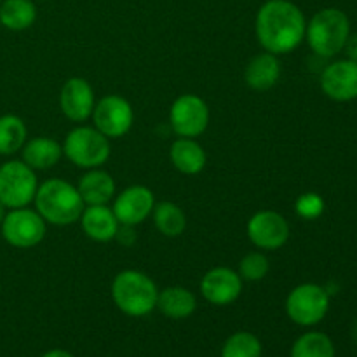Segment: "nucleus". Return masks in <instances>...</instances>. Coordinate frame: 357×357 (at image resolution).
Returning <instances> with one entry per match:
<instances>
[{
    "instance_id": "1",
    "label": "nucleus",
    "mask_w": 357,
    "mask_h": 357,
    "mask_svg": "<svg viewBox=\"0 0 357 357\" xmlns=\"http://www.w3.org/2000/svg\"><path fill=\"white\" fill-rule=\"evenodd\" d=\"M305 14L291 0H267L255 17L258 44L275 56L295 51L305 38Z\"/></svg>"
},
{
    "instance_id": "2",
    "label": "nucleus",
    "mask_w": 357,
    "mask_h": 357,
    "mask_svg": "<svg viewBox=\"0 0 357 357\" xmlns=\"http://www.w3.org/2000/svg\"><path fill=\"white\" fill-rule=\"evenodd\" d=\"M33 204L45 223L56 227L77 223L86 208L75 185L61 178H51L38 183Z\"/></svg>"
},
{
    "instance_id": "3",
    "label": "nucleus",
    "mask_w": 357,
    "mask_h": 357,
    "mask_svg": "<svg viewBox=\"0 0 357 357\" xmlns=\"http://www.w3.org/2000/svg\"><path fill=\"white\" fill-rule=\"evenodd\" d=\"M110 291L115 307L129 317H145L157 309L159 288L145 272L135 268L119 272Z\"/></svg>"
},
{
    "instance_id": "4",
    "label": "nucleus",
    "mask_w": 357,
    "mask_h": 357,
    "mask_svg": "<svg viewBox=\"0 0 357 357\" xmlns=\"http://www.w3.org/2000/svg\"><path fill=\"white\" fill-rule=\"evenodd\" d=\"M349 37H351V21L347 14L337 7L317 10L310 21H307V44L321 58H333L344 51Z\"/></svg>"
},
{
    "instance_id": "5",
    "label": "nucleus",
    "mask_w": 357,
    "mask_h": 357,
    "mask_svg": "<svg viewBox=\"0 0 357 357\" xmlns=\"http://www.w3.org/2000/svg\"><path fill=\"white\" fill-rule=\"evenodd\" d=\"M63 155L80 169L103 167L110 159V139L98 131L94 126H77L63 142Z\"/></svg>"
},
{
    "instance_id": "6",
    "label": "nucleus",
    "mask_w": 357,
    "mask_h": 357,
    "mask_svg": "<svg viewBox=\"0 0 357 357\" xmlns=\"http://www.w3.org/2000/svg\"><path fill=\"white\" fill-rule=\"evenodd\" d=\"M38 188L37 171L23 160H7L0 166V202L7 209L26 208Z\"/></svg>"
},
{
    "instance_id": "7",
    "label": "nucleus",
    "mask_w": 357,
    "mask_h": 357,
    "mask_svg": "<svg viewBox=\"0 0 357 357\" xmlns=\"http://www.w3.org/2000/svg\"><path fill=\"white\" fill-rule=\"evenodd\" d=\"M284 307L295 324L303 328L316 326L330 310V293L319 284L303 282L289 291Z\"/></svg>"
},
{
    "instance_id": "8",
    "label": "nucleus",
    "mask_w": 357,
    "mask_h": 357,
    "mask_svg": "<svg viewBox=\"0 0 357 357\" xmlns=\"http://www.w3.org/2000/svg\"><path fill=\"white\" fill-rule=\"evenodd\" d=\"M0 232L3 241L13 248L30 250L44 241L47 223L38 215L37 209H30L26 206V208L9 209L3 216Z\"/></svg>"
},
{
    "instance_id": "9",
    "label": "nucleus",
    "mask_w": 357,
    "mask_h": 357,
    "mask_svg": "<svg viewBox=\"0 0 357 357\" xmlns=\"http://www.w3.org/2000/svg\"><path fill=\"white\" fill-rule=\"evenodd\" d=\"M91 119L94 128L108 139H117L131 131L135 124V110L121 94H107L96 101Z\"/></svg>"
},
{
    "instance_id": "10",
    "label": "nucleus",
    "mask_w": 357,
    "mask_h": 357,
    "mask_svg": "<svg viewBox=\"0 0 357 357\" xmlns=\"http://www.w3.org/2000/svg\"><path fill=\"white\" fill-rule=\"evenodd\" d=\"M169 126L180 138H197L209 126V107L197 94H181L169 108Z\"/></svg>"
},
{
    "instance_id": "11",
    "label": "nucleus",
    "mask_w": 357,
    "mask_h": 357,
    "mask_svg": "<svg viewBox=\"0 0 357 357\" xmlns=\"http://www.w3.org/2000/svg\"><path fill=\"white\" fill-rule=\"evenodd\" d=\"M248 239L260 251L281 250L289 241V223L281 213L274 209H261L257 211L246 225Z\"/></svg>"
},
{
    "instance_id": "12",
    "label": "nucleus",
    "mask_w": 357,
    "mask_h": 357,
    "mask_svg": "<svg viewBox=\"0 0 357 357\" xmlns=\"http://www.w3.org/2000/svg\"><path fill=\"white\" fill-rule=\"evenodd\" d=\"M243 284L244 281L237 271L230 267H215L202 275L199 289H201L202 298L208 303L227 307L237 302L243 293Z\"/></svg>"
},
{
    "instance_id": "13",
    "label": "nucleus",
    "mask_w": 357,
    "mask_h": 357,
    "mask_svg": "<svg viewBox=\"0 0 357 357\" xmlns=\"http://www.w3.org/2000/svg\"><path fill=\"white\" fill-rule=\"evenodd\" d=\"M153 192L145 185H131L114 197V209L121 225H142L150 218L155 206Z\"/></svg>"
},
{
    "instance_id": "14",
    "label": "nucleus",
    "mask_w": 357,
    "mask_h": 357,
    "mask_svg": "<svg viewBox=\"0 0 357 357\" xmlns=\"http://www.w3.org/2000/svg\"><path fill=\"white\" fill-rule=\"evenodd\" d=\"M94 105H96L94 89L86 79L72 77L63 84L59 91V108L68 121L77 124L86 122L93 115Z\"/></svg>"
},
{
    "instance_id": "15",
    "label": "nucleus",
    "mask_w": 357,
    "mask_h": 357,
    "mask_svg": "<svg viewBox=\"0 0 357 357\" xmlns=\"http://www.w3.org/2000/svg\"><path fill=\"white\" fill-rule=\"evenodd\" d=\"M321 89L330 100L345 103L357 98V63L338 59L321 73Z\"/></svg>"
},
{
    "instance_id": "16",
    "label": "nucleus",
    "mask_w": 357,
    "mask_h": 357,
    "mask_svg": "<svg viewBox=\"0 0 357 357\" xmlns=\"http://www.w3.org/2000/svg\"><path fill=\"white\" fill-rule=\"evenodd\" d=\"M77 190L86 206H108L117 194V185L108 171L94 167L80 176Z\"/></svg>"
},
{
    "instance_id": "17",
    "label": "nucleus",
    "mask_w": 357,
    "mask_h": 357,
    "mask_svg": "<svg viewBox=\"0 0 357 357\" xmlns=\"http://www.w3.org/2000/svg\"><path fill=\"white\" fill-rule=\"evenodd\" d=\"M79 222L84 234L96 243L114 241L121 227L114 209L108 206H86Z\"/></svg>"
},
{
    "instance_id": "18",
    "label": "nucleus",
    "mask_w": 357,
    "mask_h": 357,
    "mask_svg": "<svg viewBox=\"0 0 357 357\" xmlns=\"http://www.w3.org/2000/svg\"><path fill=\"white\" fill-rule=\"evenodd\" d=\"M281 79L279 56L264 51L250 59L244 70V80L253 91H268Z\"/></svg>"
},
{
    "instance_id": "19",
    "label": "nucleus",
    "mask_w": 357,
    "mask_h": 357,
    "mask_svg": "<svg viewBox=\"0 0 357 357\" xmlns=\"http://www.w3.org/2000/svg\"><path fill=\"white\" fill-rule=\"evenodd\" d=\"M169 159L174 169L188 176L202 173L208 164V155L201 143L195 138H180V136L171 145Z\"/></svg>"
},
{
    "instance_id": "20",
    "label": "nucleus",
    "mask_w": 357,
    "mask_h": 357,
    "mask_svg": "<svg viewBox=\"0 0 357 357\" xmlns=\"http://www.w3.org/2000/svg\"><path fill=\"white\" fill-rule=\"evenodd\" d=\"M21 157H23L21 160L33 171H47L61 160L63 146L61 143L47 136H37V138L26 139L21 149Z\"/></svg>"
},
{
    "instance_id": "21",
    "label": "nucleus",
    "mask_w": 357,
    "mask_h": 357,
    "mask_svg": "<svg viewBox=\"0 0 357 357\" xmlns=\"http://www.w3.org/2000/svg\"><path fill=\"white\" fill-rule=\"evenodd\" d=\"M157 309L169 319H187L197 309V298L190 289L183 288V286H169V288L159 291Z\"/></svg>"
},
{
    "instance_id": "22",
    "label": "nucleus",
    "mask_w": 357,
    "mask_h": 357,
    "mask_svg": "<svg viewBox=\"0 0 357 357\" xmlns=\"http://www.w3.org/2000/svg\"><path fill=\"white\" fill-rule=\"evenodd\" d=\"M37 21L35 0H2L0 24L10 31H24Z\"/></svg>"
},
{
    "instance_id": "23",
    "label": "nucleus",
    "mask_w": 357,
    "mask_h": 357,
    "mask_svg": "<svg viewBox=\"0 0 357 357\" xmlns=\"http://www.w3.org/2000/svg\"><path fill=\"white\" fill-rule=\"evenodd\" d=\"M150 216H152L155 229L164 237H180L187 229V215L173 201L155 202Z\"/></svg>"
},
{
    "instance_id": "24",
    "label": "nucleus",
    "mask_w": 357,
    "mask_h": 357,
    "mask_svg": "<svg viewBox=\"0 0 357 357\" xmlns=\"http://www.w3.org/2000/svg\"><path fill=\"white\" fill-rule=\"evenodd\" d=\"M26 139L28 129L23 119L14 114L0 117V155L9 157L21 152Z\"/></svg>"
},
{
    "instance_id": "25",
    "label": "nucleus",
    "mask_w": 357,
    "mask_h": 357,
    "mask_svg": "<svg viewBox=\"0 0 357 357\" xmlns=\"http://www.w3.org/2000/svg\"><path fill=\"white\" fill-rule=\"evenodd\" d=\"M291 357H335V345L323 331H307L293 344Z\"/></svg>"
},
{
    "instance_id": "26",
    "label": "nucleus",
    "mask_w": 357,
    "mask_h": 357,
    "mask_svg": "<svg viewBox=\"0 0 357 357\" xmlns=\"http://www.w3.org/2000/svg\"><path fill=\"white\" fill-rule=\"evenodd\" d=\"M264 345L251 331H237L230 335L222 347V357H261Z\"/></svg>"
},
{
    "instance_id": "27",
    "label": "nucleus",
    "mask_w": 357,
    "mask_h": 357,
    "mask_svg": "<svg viewBox=\"0 0 357 357\" xmlns=\"http://www.w3.org/2000/svg\"><path fill=\"white\" fill-rule=\"evenodd\" d=\"M237 272H239L243 281L258 282L268 275V272H271V261L265 257L264 251H251V253L244 255L241 258Z\"/></svg>"
},
{
    "instance_id": "28",
    "label": "nucleus",
    "mask_w": 357,
    "mask_h": 357,
    "mask_svg": "<svg viewBox=\"0 0 357 357\" xmlns=\"http://www.w3.org/2000/svg\"><path fill=\"white\" fill-rule=\"evenodd\" d=\"M295 213L303 220H317L324 213V199L316 192H305L296 199Z\"/></svg>"
},
{
    "instance_id": "29",
    "label": "nucleus",
    "mask_w": 357,
    "mask_h": 357,
    "mask_svg": "<svg viewBox=\"0 0 357 357\" xmlns=\"http://www.w3.org/2000/svg\"><path fill=\"white\" fill-rule=\"evenodd\" d=\"M115 239L119 241V243L122 244V246L129 248L135 244L136 241V234H135V227L131 225H121L117 230V236H115Z\"/></svg>"
},
{
    "instance_id": "30",
    "label": "nucleus",
    "mask_w": 357,
    "mask_h": 357,
    "mask_svg": "<svg viewBox=\"0 0 357 357\" xmlns=\"http://www.w3.org/2000/svg\"><path fill=\"white\" fill-rule=\"evenodd\" d=\"M345 51H347V59H352V61L357 63V35H351L347 38V44H345Z\"/></svg>"
},
{
    "instance_id": "31",
    "label": "nucleus",
    "mask_w": 357,
    "mask_h": 357,
    "mask_svg": "<svg viewBox=\"0 0 357 357\" xmlns=\"http://www.w3.org/2000/svg\"><path fill=\"white\" fill-rule=\"evenodd\" d=\"M42 357H73L68 351L65 349H52V351H47Z\"/></svg>"
},
{
    "instance_id": "32",
    "label": "nucleus",
    "mask_w": 357,
    "mask_h": 357,
    "mask_svg": "<svg viewBox=\"0 0 357 357\" xmlns=\"http://www.w3.org/2000/svg\"><path fill=\"white\" fill-rule=\"evenodd\" d=\"M6 209H7L6 206H3L2 202H0V225H2V222H3V216H6V213H7Z\"/></svg>"
},
{
    "instance_id": "33",
    "label": "nucleus",
    "mask_w": 357,
    "mask_h": 357,
    "mask_svg": "<svg viewBox=\"0 0 357 357\" xmlns=\"http://www.w3.org/2000/svg\"><path fill=\"white\" fill-rule=\"evenodd\" d=\"M354 335H356V342H357V326H356V333Z\"/></svg>"
},
{
    "instance_id": "34",
    "label": "nucleus",
    "mask_w": 357,
    "mask_h": 357,
    "mask_svg": "<svg viewBox=\"0 0 357 357\" xmlns=\"http://www.w3.org/2000/svg\"><path fill=\"white\" fill-rule=\"evenodd\" d=\"M38 2H44V0H38Z\"/></svg>"
},
{
    "instance_id": "35",
    "label": "nucleus",
    "mask_w": 357,
    "mask_h": 357,
    "mask_svg": "<svg viewBox=\"0 0 357 357\" xmlns=\"http://www.w3.org/2000/svg\"><path fill=\"white\" fill-rule=\"evenodd\" d=\"M0 3H2V0H0Z\"/></svg>"
}]
</instances>
